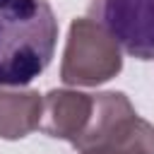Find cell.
<instances>
[{"mask_svg":"<svg viewBox=\"0 0 154 154\" xmlns=\"http://www.w3.org/2000/svg\"><path fill=\"white\" fill-rule=\"evenodd\" d=\"M58 19L48 0H0V87L22 89L51 63Z\"/></svg>","mask_w":154,"mask_h":154,"instance_id":"cell-1","label":"cell"},{"mask_svg":"<svg viewBox=\"0 0 154 154\" xmlns=\"http://www.w3.org/2000/svg\"><path fill=\"white\" fill-rule=\"evenodd\" d=\"M135 108L123 91H75L51 89L43 96L41 130L48 137L65 140L77 152H84L135 118Z\"/></svg>","mask_w":154,"mask_h":154,"instance_id":"cell-2","label":"cell"},{"mask_svg":"<svg viewBox=\"0 0 154 154\" xmlns=\"http://www.w3.org/2000/svg\"><path fill=\"white\" fill-rule=\"evenodd\" d=\"M123 70V51L113 36L91 17H77L70 24L60 79L70 87H96Z\"/></svg>","mask_w":154,"mask_h":154,"instance_id":"cell-3","label":"cell"},{"mask_svg":"<svg viewBox=\"0 0 154 154\" xmlns=\"http://www.w3.org/2000/svg\"><path fill=\"white\" fill-rule=\"evenodd\" d=\"M89 14L128 55L154 60V0H91Z\"/></svg>","mask_w":154,"mask_h":154,"instance_id":"cell-4","label":"cell"},{"mask_svg":"<svg viewBox=\"0 0 154 154\" xmlns=\"http://www.w3.org/2000/svg\"><path fill=\"white\" fill-rule=\"evenodd\" d=\"M43 96L34 89L0 87V137L22 140L41 125Z\"/></svg>","mask_w":154,"mask_h":154,"instance_id":"cell-5","label":"cell"},{"mask_svg":"<svg viewBox=\"0 0 154 154\" xmlns=\"http://www.w3.org/2000/svg\"><path fill=\"white\" fill-rule=\"evenodd\" d=\"M79 154H154V125L135 116L118 132Z\"/></svg>","mask_w":154,"mask_h":154,"instance_id":"cell-6","label":"cell"}]
</instances>
